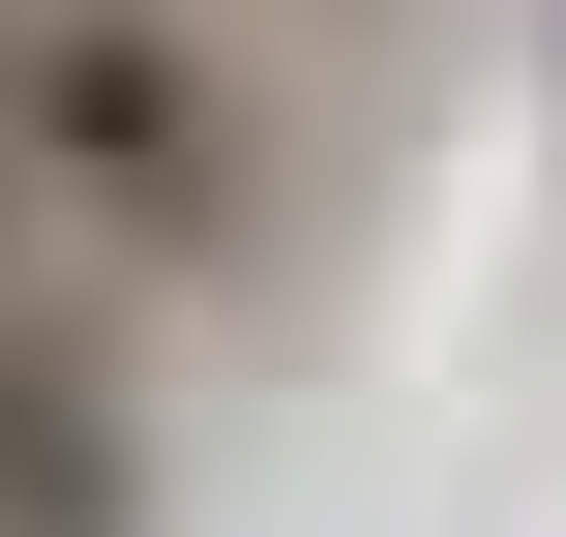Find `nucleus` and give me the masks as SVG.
<instances>
[{"instance_id":"obj_2","label":"nucleus","mask_w":566,"mask_h":537,"mask_svg":"<svg viewBox=\"0 0 566 537\" xmlns=\"http://www.w3.org/2000/svg\"><path fill=\"white\" fill-rule=\"evenodd\" d=\"M149 508V448H119V359L60 329V299H0V537H119Z\"/></svg>"},{"instance_id":"obj_1","label":"nucleus","mask_w":566,"mask_h":537,"mask_svg":"<svg viewBox=\"0 0 566 537\" xmlns=\"http://www.w3.org/2000/svg\"><path fill=\"white\" fill-rule=\"evenodd\" d=\"M0 179L60 269H239L269 239V60L209 0H0Z\"/></svg>"}]
</instances>
